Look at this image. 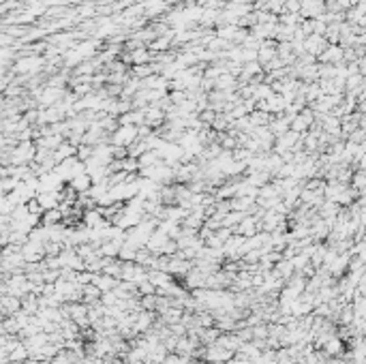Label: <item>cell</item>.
Here are the masks:
<instances>
[{"label":"cell","mask_w":366,"mask_h":364,"mask_svg":"<svg viewBox=\"0 0 366 364\" xmlns=\"http://www.w3.org/2000/svg\"><path fill=\"white\" fill-rule=\"evenodd\" d=\"M35 159V148L30 141H21L17 148H11L9 152V165H28Z\"/></svg>","instance_id":"cell-1"},{"label":"cell","mask_w":366,"mask_h":364,"mask_svg":"<svg viewBox=\"0 0 366 364\" xmlns=\"http://www.w3.org/2000/svg\"><path fill=\"white\" fill-rule=\"evenodd\" d=\"M21 257H24L26 263H39L45 259V245L35 240H28L24 247H21Z\"/></svg>","instance_id":"cell-2"},{"label":"cell","mask_w":366,"mask_h":364,"mask_svg":"<svg viewBox=\"0 0 366 364\" xmlns=\"http://www.w3.org/2000/svg\"><path fill=\"white\" fill-rule=\"evenodd\" d=\"M154 319H157V313L154 311H141L137 313V317H135V324H133V330H135L137 334H141V332H148V330L152 328V324H154Z\"/></svg>","instance_id":"cell-3"},{"label":"cell","mask_w":366,"mask_h":364,"mask_svg":"<svg viewBox=\"0 0 366 364\" xmlns=\"http://www.w3.org/2000/svg\"><path fill=\"white\" fill-rule=\"evenodd\" d=\"M257 231H259V229H257V219L249 216V214L244 216L240 223L234 227V234H236V236H242V238H249V236H253V234H257Z\"/></svg>","instance_id":"cell-4"},{"label":"cell","mask_w":366,"mask_h":364,"mask_svg":"<svg viewBox=\"0 0 366 364\" xmlns=\"http://www.w3.org/2000/svg\"><path fill=\"white\" fill-rule=\"evenodd\" d=\"M71 186V189L77 193V195H82V193H88V189L92 186V178L88 176L86 172H82V174H77V176H73V178L66 182Z\"/></svg>","instance_id":"cell-5"},{"label":"cell","mask_w":366,"mask_h":364,"mask_svg":"<svg viewBox=\"0 0 366 364\" xmlns=\"http://www.w3.org/2000/svg\"><path fill=\"white\" fill-rule=\"evenodd\" d=\"M37 202L41 204L43 210H50V208H58L62 197H60V191H43V193H37Z\"/></svg>","instance_id":"cell-6"},{"label":"cell","mask_w":366,"mask_h":364,"mask_svg":"<svg viewBox=\"0 0 366 364\" xmlns=\"http://www.w3.org/2000/svg\"><path fill=\"white\" fill-rule=\"evenodd\" d=\"M92 285L99 289V292H112L116 285H118V279L114 277H109V274H103V272H99V274H92Z\"/></svg>","instance_id":"cell-7"},{"label":"cell","mask_w":366,"mask_h":364,"mask_svg":"<svg viewBox=\"0 0 366 364\" xmlns=\"http://www.w3.org/2000/svg\"><path fill=\"white\" fill-rule=\"evenodd\" d=\"M321 351L328 356V358H334V356H343V351H345V343L334 334L332 338H328L326 343H324V347H321Z\"/></svg>","instance_id":"cell-8"},{"label":"cell","mask_w":366,"mask_h":364,"mask_svg":"<svg viewBox=\"0 0 366 364\" xmlns=\"http://www.w3.org/2000/svg\"><path fill=\"white\" fill-rule=\"evenodd\" d=\"M0 306H3V313H5V317H9V315H15L19 308H21V300L19 298H15V296H0Z\"/></svg>","instance_id":"cell-9"},{"label":"cell","mask_w":366,"mask_h":364,"mask_svg":"<svg viewBox=\"0 0 366 364\" xmlns=\"http://www.w3.org/2000/svg\"><path fill=\"white\" fill-rule=\"evenodd\" d=\"M58 223H62V212L58 208H50V210L41 212V225L52 227V225H58Z\"/></svg>","instance_id":"cell-10"},{"label":"cell","mask_w":366,"mask_h":364,"mask_svg":"<svg viewBox=\"0 0 366 364\" xmlns=\"http://www.w3.org/2000/svg\"><path fill=\"white\" fill-rule=\"evenodd\" d=\"M103 223H105V219L101 216V212H99L96 208H92V210H84V223L82 225L94 229V227H101Z\"/></svg>","instance_id":"cell-11"},{"label":"cell","mask_w":366,"mask_h":364,"mask_svg":"<svg viewBox=\"0 0 366 364\" xmlns=\"http://www.w3.org/2000/svg\"><path fill=\"white\" fill-rule=\"evenodd\" d=\"M154 287H161V285H167L169 281H174L172 274L167 272H163V270H148V277H146Z\"/></svg>","instance_id":"cell-12"},{"label":"cell","mask_w":366,"mask_h":364,"mask_svg":"<svg viewBox=\"0 0 366 364\" xmlns=\"http://www.w3.org/2000/svg\"><path fill=\"white\" fill-rule=\"evenodd\" d=\"M75 146L73 144H60L56 150H54V159H56V163H60V161H64V159H71V157H75Z\"/></svg>","instance_id":"cell-13"},{"label":"cell","mask_w":366,"mask_h":364,"mask_svg":"<svg viewBox=\"0 0 366 364\" xmlns=\"http://www.w3.org/2000/svg\"><path fill=\"white\" fill-rule=\"evenodd\" d=\"M135 253H137V247H133L131 242L125 240V245L118 249V259L120 261H135Z\"/></svg>","instance_id":"cell-14"},{"label":"cell","mask_w":366,"mask_h":364,"mask_svg":"<svg viewBox=\"0 0 366 364\" xmlns=\"http://www.w3.org/2000/svg\"><path fill=\"white\" fill-rule=\"evenodd\" d=\"M135 139V131L133 129H120L118 133H116V137H114V141H116V146H129L131 141Z\"/></svg>","instance_id":"cell-15"},{"label":"cell","mask_w":366,"mask_h":364,"mask_svg":"<svg viewBox=\"0 0 366 364\" xmlns=\"http://www.w3.org/2000/svg\"><path fill=\"white\" fill-rule=\"evenodd\" d=\"M3 326H5V334H11V336H17V334H19V330H21L19 322H17L13 315L5 317V319H3Z\"/></svg>","instance_id":"cell-16"},{"label":"cell","mask_w":366,"mask_h":364,"mask_svg":"<svg viewBox=\"0 0 366 364\" xmlns=\"http://www.w3.org/2000/svg\"><path fill=\"white\" fill-rule=\"evenodd\" d=\"M26 358H28V349L21 345V343H19L13 351H9V360H11V362H24Z\"/></svg>","instance_id":"cell-17"},{"label":"cell","mask_w":366,"mask_h":364,"mask_svg":"<svg viewBox=\"0 0 366 364\" xmlns=\"http://www.w3.org/2000/svg\"><path fill=\"white\" fill-rule=\"evenodd\" d=\"M251 332H253V338L265 341V338H268V324L261 322V324H257V326H253V328H251Z\"/></svg>","instance_id":"cell-18"},{"label":"cell","mask_w":366,"mask_h":364,"mask_svg":"<svg viewBox=\"0 0 366 364\" xmlns=\"http://www.w3.org/2000/svg\"><path fill=\"white\" fill-rule=\"evenodd\" d=\"M137 294L139 296H152V294H157V287L146 279V281H141L139 285H137Z\"/></svg>","instance_id":"cell-19"},{"label":"cell","mask_w":366,"mask_h":364,"mask_svg":"<svg viewBox=\"0 0 366 364\" xmlns=\"http://www.w3.org/2000/svg\"><path fill=\"white\" fill-rule=\"evenodd\" d=\"M26 208H28V212L35 214V216H41V212H43V208H41V204L37 202V197L28 200V202H26Z\"/></svg>","instance_id":"cell-20"},{"label":"cell","mask_w":366,"mask_h":364,"mask_svg":"<svg viewBox=\"0 0 366 364\" xmlns=\"http://www.w3.org/2000/svg\"><path fill=\"white\" fill-rule=\"evenodd\" d=\"M77 283H80V285H88V283H92V272H88V270L77 272Z\"/></svg>","instance_id":"cell-21"},{"label":"cell","mask_w":366,"mask_h":364,"mask_svg":"<svg viewBox=\"0 0 366 364\" xmlns=\"http://www.w3.org/2000/svg\"><path fill=\"white\" fill-rule=\"evenodd\" d=\"M178 358H180V356H178V354H174V351H172V354H167V356L163 358V362H161V364H178Z\"/></svg>","instance_id":"cell-22"},{"label":"cell","mask_w":366,"mask_h":364,"mask_svg":"<svg viewBox=\"0 0 366 364\" xmlns=\"http://www.w3.org/2000/svg\"><path fill=\"white\" fill-rule=\"evenodd\" d=\"M5 319V313H3V306H0V322H3Z\"/></svg>","instance_id":"cell-23"}]
</instances>
